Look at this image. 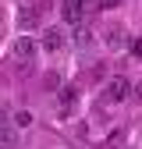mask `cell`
<instances>
[{
	"label": "cell",
	"instance_id": "cell-1",
	"mask_svg": "<svg viewBox=\"0 0 142 149\" xmlns=\"http://www.w3.org/2000/svg\"><path fill=\"white\" fill-rule=\"evenodd\" d=\"M132 89H135V85L124 78V74H114V78L103 85V103H124V100L132 96Z\"/></svg>",
	"mask_w": 142,
	"mask_h": 149
},
{
	"label": "cell",
	"instance_id": "cell-2",
	"mask_svg": "<svg viewBox=\"0 0 142 149\" xmlns=\"http://www.w3.org/2000/svg\"><path fill=\"white\" fill-rule=\"evenodd\" d=\"M36 50H39V43H36L32 36H18L14 46H11V53H14V61H18V64H32Z\"/></svg>",
	"mask_w": 142,
	"mask_h": 149
},
{
	"label": "cell",
	"instance_id": "cell-3",
	"mask_svg": "<svg viewBox=\"0 0 142 149\" xmlns=\"http://www.w3.org/2000/svg\"><path fill=\"white\" fill-rule=\"evenodd\" d=\"M85 7H89V0H61V18L68 25H82Z\"/></svg>",
	"mask_w": 142,
	"mask_h": 149
},
{
	"label": "cell",
	"instance_id": "cell-4",
	"mask_svg": "<svg viewBox=\"0 0 142 149\" xmlns=\"http://www.w3.org/2000/svg\"><path fill=\"white\" fill-rule=\"evenodd\" d=\"M39 46L46 50V53H61L64 46H68V36L57 29V25H50L46 32H43V39H39Z\"/></svg>",
	"mask_w": 142,
	"mask_h": 149
},
{
	"label": "cell",
	"instance_id": "cell-5",
	"mask_svg": "<svg viewBox=\"0 0 142 149\" xmlns=\"http://www.w3.org/2000/svg\"><path fill=\"white\" fill-rule=\"evenodd\" d=\"M0 146H4V149H18V124L14 121L0 124Z\"/></svg>",
	"mask_w": 142,
	"mask_h": 149
},
{
	"label": "cell",
	"instance_id": "cell-6",
	"mask_svg": "<svg viewBox=\"0 0 142 149\" xmlns=\"http://www.w3.org/2000/svg\"><path fill=\"white\" fill-rule=\"evenodd\" d=\"M71 39H75V46H78V50H89V46H93V39H96V36H93V29H85V25H78V29H75V36H71Z\"/></svg>",
	"mask_w": 142,
	"mask_h": 149
},
{
	"label": "cell",
	"instance_id": "cell-7",
	"mask_svg": "<svg viewBox=\"0 0 142 149\" xmlns=\"http://www.w3.org/2000/svg\"><path fill=\"white\" fill-rule=\"evenodd\" d=\"M57 110H61V117H68L71 110H75V89H64L61 92V107Z\"/></svg>",
	"mask_w": 142,
	"mask_h": 149
},
{
	"label": "cell",
	"instance_id": "cell-8",
	"mask_svg": "<svg viewBox=\"0 0 142 149\" xmlns=\"http://www.w3.org/2000/svg\"><path fill=\"white\" fill-rule=\"evenodd\" d=\"M106 46H110V50H124V46H128L124 32H121V29H110V32H106Z\"/></svg>",
	"mask_w": 142,
	"mask_h": 149
},
{
	"label": "cell",
	"instance_id": "cell-9",
	"mask_svg": "<svg viewBox=\"0 0 142 149\" xmlns=\"http://www.w3.org/2000/svg\"><path fill=\"white\" fill-rule=\"evenodd\" d=\"M11 121H14L18 128H29V124H32L36 117H32V110H14V117H11Z\"/></svg>",
	"mask_w": 142,
	"mask_h": 149
},
{
	"label": "cell",
	"instance_id": "cell-10",
	"mask_svg": "<svg viewBox=\"0 0 142 149\" xmlns=\"http://www.w3.org/2000/svg\"><path fill=\"white\" fill-rule=\"evenodd\" d=\"M128 53L132 57H142V39H128Z\"/></svg>",
	"mask_w": 142,
	"mask_h": 149
},
{
	"label": "cell",
	"instance_id": "cell-11",
	"mask_svg": "<svg viewBox=\"0 0 142 149\" xmlns=\"http://www.w3.org/2000/svg\"><path fill=\"white\" fill-rule=\"evenodd\" d=\"M132 96H135V100H142V82H139V85L132 89Z\"/></svg>",
	"mask_w": 142,
	"mask_h": 149
},
{
	"label": "cell",
	"instance_id": "cell-12",
	"mask_svg": "<svg viewBox=\"0 0 142 149\" xmlns=\"http://www.w3.org/2000/svg\"><path fill=\"white\" fill-rule=\"evenodd\" d=\"M121 4V0H103V7H117Z\"/></svg>",
	"mask_w": 142,
	"mask_h": 149
},
{
	"label": "cell",
	"instance_id": "cell-13",
	"mask_svg": "<svg viewBox=\"0 0 142 149\" xmlns=\"http://www.w3.org/2000/svg\"><path fill=\"white\" fill-rule=\"evenodd\" d=\"M18 4H32V0H18Z\"/></svg>",
	"mask_w": 142,
	"mask_h": 149
}]
</instances>
